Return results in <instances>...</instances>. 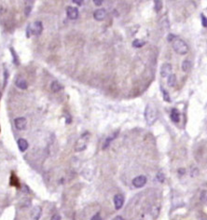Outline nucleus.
Instances as JSON below:
<instances>
[{
  "label": "nucleus",
  "instance_id": "f257e3e1",
  "mask_svg": "<svg viewBox=\"0 0 207 220\" xmlns=\"http://www.w3.org/2000/svg\"><path fill=\"white\" fill-rule=\"evenodd\" d=\"M145 118L149 125H152L157 120V112L152 105H147L145 110Z\"/></svg>",
  "mask_w": 207,
  "mask_h": 220
},
{
  "label": "nucleus",
  "instance_id": "f03ea898",
  "mask_svg": "<svg viewBox=\"0 0 207 220\" xmlns=\"http://www.w3.org/2000/svg\"><path fill=\"white\" fill-rule=\"evenodd\" d=\"M173 48H174V51L179 55H185L188 51V47L187 45V43L182 39L174 40V44H173Z\"/></svg>",
  "mask_w": 207,
  "mask_h": 220
},
{
  "label": "nucleus",
  "instance_id": "7ed1b4c3",
  "mask_svg": "<svg viewBox=\"0 0 207 220\" xmlns=\"http://www.w3.org/2000/svg\"><path fill=\"white\" fill-rule=\"evenodd\" d=\"M28 30H29V33L30 35H34V36H39L42 31H43V24L41 22L39 21H37V22H34L32 24L28 25Z\"/></svg>",
  "mask_w": 207,
  "mask_h": 220
},
{
  "label": "nucleus",
  "instance_id": "20e7f679",
  "mask_svg": "<svg viewBox=\"0 0 207 220\" xmlns=\"http://www.w3.org/2000/svg\"><path fill=\"white\" fill-rule=\"evenodd\" d=\"M146 181H147V179L145 175H139V176L135 177L134 180H132V185L137 188H140V187H143L146 184Z\"/></svg>",
  "mask_w": 207,
  "mask_h": 220
},
{
  "label": "nucleus",
  "instance_id": "39448f33",
  "mask_svg": "<svg viewBox=\"0 0 207 220\" xmlns=\"http://www.w3.org/2000/svg\"><path fill=\"white\" fill-rule=\"evenodd\" d=\"M124 203V197L121 194H117L114 196V204H115V208L117 210L121 209V207L123 206Z\"/></svg>",
  "mask_w": 207,
  "mask_h": 220
},
{
  "label": "nucleus",
  "instance_id": "423d86ee",
  "mask_svg": "<svg viewBox=\"0 0 207 220\" xmlns=\"http://www.w3.org/2000/svg\"><path fill=\"white\" fill-rule=\"evenodd\" d=\"M66 14L69 19L71 20H76L79 17V10L75 7H68L66 9Z\"/></svg>",
  "mask_w": 207,
  "mask_h": 220
},
{
  "label": "nucleus",
  "instance_id": "0eeeda50",
  "mask_svg": "<svg viewBox=\"0 0 207 220\" xmlns=\"http://www.w3.org/2000/svg\"><path fill=\"white\" fill-rule=\"evenodd\" d=\"M107 16V11L105 9H99L97 10L94 11L93 13V18L96 20V21H103L105 20Z\"/></svg>",
  "mask_w": 207,
  "mask_h": 220
},
{
  "label": "nucleus",
  "instance_id": "6e6552de",
  "mask_svg": "<svg viewBox=\"0 0 207 220\" xmlns=\"http://www.w3.org/2000/svg\"><path fill=\"white\" fill-rule=\"evenodd\" d=\"M171 72H172V65L170 64L162 65V66L160 68V76L162 78H166L169 75H171Z\"/></svg>",
  "mask_w": 207,
  "mask_h": 220
},
{
  "label": "nucleus",
  "instance_id": "1a4fd4ad",
  "mask_svg": "<svg viewBox=\"0 0 207 220\" xmlns=\"http://www.w3.org/2000/svg\"><path fill=\"white\" fill-rule=\"evenodd\" d=\"M14 123H15V127L20 130L23 131L26 128V120L24 118H18L14 120Z\"/></svg>",
  "mask_w": 207,
  "mask_h": 220
},
{
  "label": "nucleus",
  "instance_id": "9d476101",
  "mask_svg": "<svg viewBox=\"0 0 207 220\" xmlns=\"http://www.w3.org/2000/svg\"><path fill=\"white\" fill-rule=\"evenodd\" d=\"M42 215V209L40 206H35L31 212V216L33 220H39Z\"/></svg>",
  "mask_w": 207,
  "mask_h": 220
},
{
  "label": "nucleus",
  "instance_id": "9b49d317",
  "mask_svg": "<svg viewBox=\"0 0 207 220\" xmlns=\"http://www.w3.org/2000/svg\"><path fill=\"white\" fill-rule=\"evenodd\" d=\"M171 119L174 123H178L180 121V113L176 108H173L171 112Z\"/></svg>",
  "mask_w": 207,
  "mask_h": 220
},
{
  "label": "nucleus",
  "instance_id": "f8f14e48",
  "mask_svg": "<svg viewBox=\"0 0 207 220\" xmlns=\"http://www.w3.org/2000/svg\"><path fill=\"white\" fill-rule=\"evenodd\" d=\"M17 144H18L20 151H22V152H24L28 148V142L25 139H23V138H20L17 141Z\"/></svg>",
  "mask_w": 207,
  "mask_h": 220
},
{
  "label": "nucleus",
  "instance_id": "ddd939ff",
  "mask_svg": "<svg viewBox=\"0 0 207 220\" xmlns=\"http://www.w3.org/2000/svg\"><path fill=\"white\" fill-rule=\"evenodd\" d=\"M15 84L16 86L19 88V89H22V90H26L27 89V82L25 81V79H22V78H18L15 81Z\"/></svg>",
  "mask_w": 207,
  "mask_h": 220
},
{
  "label": "nucleus",
  "instance_id": "4468645a",
  "mask_svg": "<svg viewBox=\"0 0 207 220\" xmlns=\"http://www.w3.org/2000/svg\"><path fill=\"white\" fill-rule=\"evenodd\" d=\"M51 91L53 93H58V92H60L62 89H63V86L59 83L58 81H53L51 85Z\"/></svg>",
  "mask_w": 207,
  "mask_h": 220
},
{
  "label": "nucleus",
  "instance_id": "2eb2a0df",
  "mask_svg": "<svg viewBox=\"0 0 207 220\" xmlns=\"http://www.w3.org/2000/svg\"><path fill=\"white\" fill-rule=\"evenodd\" d=\"M9 183H10L11 186H14V187H20L19 180H18L17 176H16L14 173H11V176H10V179H9Z\"/></svg>",
  "mask_w": 207,
  "mask_h": 220
},
{
  "label": "nucleus",
  "instance_id": "dca6fc26",
  "mask_svg": "<svg viewBox=\"0 0 207 220\" xmlns=\"http://www.w3.org/2000/svg\"><path fill=\"white\" fill-rule=\"evenodd\" d=\"M167 84L169 87H174L176 85V76L174 74H171L168 76Z\"/></svg>",
  "mask_w": 207,
  "mask_h": 220
},
{
  "label": "nucleus",
  "instance_id": "f3484780",
  "mask_svg": "<svg viewBox=\"0 0 207 220\" xmlns=\"http://www.w3.org/2000/svg\"><path fill=\"white\" fill-rule=\"evenodd\" d=\"M9 51H10V52H11L12 57H13V63H14V65H20L18 55H17V53L15 52V51H14V49H13V48H10Z\"/></svg>",
  "mask_w": 207,
  "mask_h": 220
},
{
  "label": "nucleus",
  "instance_id": "a211bd4d",
  "mask_svg": "<svg viewBox=\"0 0 207 220\" xmlns=\"http://www.w3.org/2000/svg\"><path fill=\"white\" fill-rule=\"evenodd\" d=\"M146 42L142 39H135L134 42H132V47L135 48H142L143 46H145Z\"/></svg>",
  "mask_w": 207,
  "mask_h": 220
},
{
  "label": "nucleus",
  "instance_id": "6ab92c4d",
  "mask_svg": "<svg viewBox=\"0 0 207 220\" xmlns=\"http://www.w3.org/2000/svg\"><path fill=\"white\" fill-rule=\"evenodd\" d=\"M118 135V133H116V134H113V135H111V136H109V137H107V139H106V141H105V144H103V149H105V148H107V146L110 145V143L116 138V136Z\"/></svg>",
  "mask_w": 207,
  "mask_h": 220
},
{
  "label": "nucleus",
  "instance_id": "aec40b11",
  "mask_svg": "<svg viewBox=\"0 0 207 220\" xmlns=\"http://www.w3.org/2000/svg\"><path fill=\"white\" fill-rule=\"evenodd\" d=\"M190 66H191V65H190V62L188 60H185L182 63V70L186 73L188 72V70L190 69Z\"/></svg>",
  "mask_w": 207,
  "mask_h": 220
},
{
  "label": "nucleus",
  "instance_id": "412c9836",
  "mask_svg": "<svg viewBox=\"0 0 207 220\" xmlns=\"http://www.w3.org/2000/svg\"><path fill=\"white\" fill-rule=\"evenodd\" d=\"M160 91H161V93H162V95H163V100L166 101V102H168V103H171V98H170V96H169L168 92H167L166 90H164L162 87H160Z\"/></svg>",
  "mask_w": 207,
  "mask_h": 220
},
{
  "label": "nucleus",
  "instance_id": "4be33fe9",
  "mask_svg": "<svg viewBox=\"0 0 207 220\" xmlns=\"http://www.w3.org/2000/svg\"><path fill=\"white\" fill-rule=\"evenodd\" d=\"M154 4H155V6H154L155 10L157 12H159L162 8V2L160 1V0H156V1H154Z\"/></svg>",
  "mask_w": 207,
  "mask_h": 220
},
{
  "label": "nucleus",
  "instance_id": "5701e85b",
  "mask_svg": "<svg viewBox=\"0 0 207 220\" xmlns=\"http://www.w3.org/2000/svg\"><path fill=\"white\" fill-rule=\"evenodd\" d=\"M157 179L159 180V182L163 183V182H164V179H165V176H164L163 173H161V172L158 173V174H157Z\"/></svg>",
  "mask_w": 207,
  "mask_h": 220
},
{
  "label": "nucleus",
  "instance_id": "b1692460",
  "mask_svg": "<svg viewBox=\"0 0 207 220\" xmlns=\"http://www.w3.org/2000/svg\"><path fill=\"white\" fill-rule=\"evenodd\" d=\"M8 79H9V71H8L7 68H5V71H4V88L7 86Z\"/></svg>",
  "mask_w": 207,
  "mask_h": 220
},
{
  "label": "nucleus",
  "instance_id": "393cba45",
  "mask_svg": "<svg viewBox=\"0 0 207 220\" xmlns=\"http://www.w3.org/2000/svg\"><path fill=\"white\" fill-rule=\"evenodd\" d=\"M201 17H202V23L203 27H207V20H206V17L203 15V14H202Z\"/></svg>",
  "mask_w": 207,
  "mask_h": 220
},
{
  "label": "nucleus",
  "instance_id": "a878e982",
  "mask_svg": "<svg viewBox=\"0 0 207 220\" xmlns=\"http://www.w3.org/2000/svg\"><path fill=\"white\" fill-rule=\"evenodd\" d=\"M91 220H102V218H101V215H100V214L99 213H96L92 218H91Z\"/></svg>",
  "mask_w": 207,
  "mask_h": 220
},
{
  "label": "nucleus",
  "instance_id": "bb28decb",
  "mask_svg": "<svg viewBox=\"0 0 207 220\" xmlns=\"http://www.w3.org/2000/svg\"><path fill=\"white\" fill-rule=\"evenodd\" d=\"M175 37H176L175 35H174V34H169L168 37H167V40H168L169 42H171V41H173L174 38H175Z\"/></svg>",
  "mask_w": 207,
  "mask_h": 220
},
{
  "label": "nucleus",
  "instance_id": "cd10ccee",
  "mask_svg": "<svg viewBox=\"0 0 207 220\" xmlns=\"http://www.w3.org/2000/svg\"><path fill=\"white\" fill-rule=\"evenodd\" d=\"M31 9H32V7H31V6H28V7L25 9L24 12H25V15H26V16H28V15H29V13H30Z\"/></svg>",
  "mask_w": 207,
  "mask_h": 220
},
{
  "label": "nucleus",
  "instance_id": "c85d7f7f",
  "mask_svg": "<svg viewBox=\"0 0 207 220\" xmlns=\"http://www.w3.org/2000/svg\"><path fill=\"white\" fill-rule=\"evenodd\" d=\"M51 220H62V218H61V216L59 215H52Z\"/></svg>",
  "mask_w": 207,
  "mask_h": 220
},
{
  "label": "nucleus",
  "instance_id": "c756f323",
  "mask_svg": "<svg viewBox=\"0 0 207 220\" xmlns=\"http://www.w3.org/2000/svg\"><path fill=\"white\" fill-rule=\"evenodd\" d=\"M192 172H193V173H191L192 176H196V174H198V169H197V168H193Z\"/></svg>",
  "mask_w": 207,
  "mask_h": 220
},
{
  "label": "nucleus",
  "instance_id": "7c9ffc66",
  "mask_svg": "<svg viewBox=\"0 0 207 220\" xmlns=\"http://www.w3.org/2000/svg\"><path fill=\"white\" fill-rule=\"evenodd\" d=\"M73 3H75V4H78L79 6H82V4H83V2H82V1H79V0H74V1H73Z\"/></svg>",
  "mask_w": 207,
  "mask_h": 220
},
{
  "label": "nucleus",
  "instance_id": "2f4dec72",
  "mask_svg": "<svg viewBox=\"0 0 207 220\" xmlns=\"http://www.w3.org/2000/svg\"><path fill=\"white\" fill-rule=\"evenodd\" d=\"M94 4L96 5V6H100L101 4H102V0H99V1H98V0H94Z\"/></svg>",
  "mask_w": 207,
  "mask_h": 220
},
{
  "label": "nucleus",
  "instance_id": "473e14b6",
  "mask_svg": "<svg viewBox=\"0 0 207 220\" xmlns=\"http://www.w3.org/2000/svg\"><path fill=\"white\" fill-rule=\"evenodd\" d=\"M113 220H124L123 219V217L122 216H121V215H118V216H116Z\"/></svg>",
  "mask_w": 207,
  "mask_h": 220
},
{
  "label": "nucleus",
  "instance_id": "72a5a7b5",
  "mask_svg": "<svg viewBox=\"0 0 207 220\" xmlns=\"http://www.w3.org/2000/svg\"><path fill=\"white\" fill-rule=\"evenodd\" d=\"M178 173H181V174H184V173H185V169H180V170L178 171Z\"/></svg>",
  "mask_w": 207,
  "mask_h": 220
},
{
  "label": "nucleus",
  "instance_id": "f704fd0d",
  "mask_svg": "<svg viewBox=\"0 0 207 220\" xmlns=\"http://www.w3.org/2000/svg\"><path fill=\"white\" fill-rule=\"evenodd\" d=\"M0 97H1V93H0Z\"/></svg>",
  "mask_w": 207,
  "mask_h": 220
}]
</instances>
